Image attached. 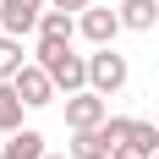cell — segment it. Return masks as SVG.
Returning <instances> with one entry per match:
<instances>
[{"mask_svg": "<svg viewBox=\"0 0 159 159\" xmlns=\"http://www.w3.org/2000/svg\"><path fill=\"white\" fill-rule=\"evenodd\" d=\"M110 121V99L93 93V88H82V93H66V126L71 132H93Z\"/></svg>", "mask_w": 159, "mask_h": 159, "instance_id": "3957f363", "label": "cell"}, {"mask_svg": "<svg viewBox=\"0 0 159 159\" xmlns=\"http://www.w3.org/2000/svg\"><path fill=\"white\" fill-rule=\"evenodd\" d=\"M33 61L55 77L61 93H82V88H88V55H71V39H39Z\"/></svg>", "mask_w": 159, "mask_h": 159, "instance_id": "6da1fadb", "label": "cell"}, {"mask_svg": "<svg viewBox=\"0 0 159 159\" xmlns=\"http://www.w3.org/2000/svg\"><path fill=\"white\" fill-rule=\"evenodd\" d=\"M110 159H154V154H143V148H132V143H121V148H115Z\"/></svg>", "mask_w": 159, "mask_h": 159, "instance_id": "2e32d148", "label": "cell"}, {"mask_svg": "<svg viewBox=\"0 0 159 159\" xmlns=\"http://www.w3.org/2000/svg\"><path fill=\"white\" fill-rule=\"evenodd\" d=\"M11 82H16V93L28 99V110H44V104H55V99H61L55 77H49V71H44L39 61H28V66H22V71H16Z\"/></svg>", "mask_w": 159, "mask_h": 159, "instance_id": "277c9868", "label": "cell"}, {"mask_svg": "<svg viewBox=\"0 0 159 159\" xmlns=\"http://www.w3.org/2000/svg\"><path fill=\"white\" fill-rule=\"evenodd\" d=\"M49 6H55V11H71V16H82L88 6H93V0H49Z\"/></svg>", "mask_w": 159, "mask_h": 159, "instance_id": "9a60e30c", "label": "cell"}, {"mask_svg": "<svg viewBox=\"0 0 159 159\" xmlns=\"http://www.w3.org/2000/svg\"><path fill=\"white\" fill-rule=\"evenodd\" d=\"M49 0H0V33H11V39H22V33L39 28V16H44Z\"/></svg>", "mask_w": 159, "mask_h": 159, "instance_id": "8992f818", "label": "cell"}, {"mask_svg": "<svg viewBox=\"0 0 159 159\" xmlns=\"http://www.w3.org/2000/svg\"><path fill=\"white\" fill-rule=\"evenodd\" d=\"M44 154H49V148H44V137H39L33 126L11 132V137H6V148H0V159H44Z\"/></svg>", "mask_w": 159, "mask_h": 159, "instance_id": "30bf717a", "label": "cell"}, {"mask_svg": "<svg viewBox=\"0 0 159 159\" xmlns=\"http://www.w3.org/2000/svg\"><path fill=\"white\" fill-rule=\"evenodd\" d=\"M132 148H143V154H159V121H132Z\"/></svg>", "mask_w": 159, "mask_h": 159, "instance_id": "4fadbf2b", "label": "cell"}, {"mask_svg": "<svg viewBox=\"0 0 159 159\" xmlns=\"http://www.w3.org/2000/svg\"><path fill=\"white\" fill-rule=\"evenodd\" d=\"M126 77H132V66H126V55H115V44H104V49L88 55V88H93V93H104V99L121 93Z\"/></svg>", "mask_w": 159, "mask_h": 159, "instance_id": "7a4b0ae2", "label": "cell"}, {"mask_svg": "<svg viewBox=\"0 0 159 159\" xmlns=\"http://www.w3.org/2000/svg\"><path fill=\"white\" fill-rule=\"evenodd\" d=\"M28 66V55H22V39H11V33H0V82H11L16 71Z\"/></svg>", "mask_w": 159, "mask_h": 159, "instance_id": "8fae6325", "label": "cell"}, {"mask_svg": "<svg viewBox=\"0 0 159 159\" xmlns=\"http://www.w3.org/2000/svg\"><path fill=\"white\" fill-rule=\"evenodd\" d=\"M132 121H137V115H110V121H104V137H110V143L121 148V143L132 137Z\"/></svg>", "mask_w": 159, "mask_h": 159, "instance_id": "5bb4252c", "label": "cell"}, {"mask_svg": "<svg viewBox=\"0 0 159 159\" xmlns=\"http://www.w3.org/2000/svg\"><path fill=\"white\" fill-rule=\"evenodd\" d=\"M77 33H82L93 49L115 44V33H121V11H110V6H88V11L77 16Z\"/></svg>", "mask_w": 159, "mask_h": 159, "instance_id": "5b68a950", "label": "cell"}, {"mask_svg": "<svg viewBox=\"0 0 159 159\" xmlns=\"http://www.w3.org/2000/svg\"><path fill=\"white\" fill-rule=\"evenodd\" d=\"M44 159H71V154H44Z\"/></svg>", "mask_w": 159, "mask_h": 159, "instance_id": "e0dca14e", "label": "cell"}, {"mask_svg": "<svg viewBox=\"0 0 159 159\" xmlns=\"http://www.w3.org/2000/svg\"><path fill=\"white\" fill-rule=\"evenodd\" d=\"M71 33H77V16L71 11H55V6H49V11L39 16V39H71Z\"/></svg>", "mask_w": 159, "mask_h": 159, "instance_id": "7c38bea8", "label": "cell"}, {"mask_svg": "<svg viewBox=\"0 0 159 159\" xmlns=\"http://www.w3.org/2000/svg\"><path fill=\"white\" fill-rule=\"evenodd\" d=\"M22 115H28V99L16 93V82H0V137L22 132Z\"/></svg>", "mask_w": 159, "mask_h": 159, "instance_id": "52a82bcc", "label": "cell"}, {"mask_svg": "<svg viewBox=\"0 0 159 159\" xmlns=\"http://www.w3.org/2000/svg\"><path fill=\"white\" fill-rule=\"evenodd\" d=\"M154 159H159V154H154Z\"/></svg>", "mask_w": 159, "mask_h": 159, "instance_id": "ac0fdd59", "label": "cell"}, {"mask_svg": "<svg viewBox=\"0 0 159 159\" xmlns=\"http://www.w3.org/2000/svg\"><path fill=\"white\" fill-rule=\"evenodd\" d=\"M71 159H110L115 154V143L104 137V126H93V132H71V148H66Z\"/></svg>", "mask_w": 159, "mask_h": 159, "instance_id": "ba28073f", "label": "cell"}, {"mask_svg": "<svg viewBox=\"0 0 159 159\" xmlns=\"http://www.w3.org/2000/svg\"><path fill=\"white\" fill-rule=\"evenodd\" d=\"M115 11H121V28H132V33H148V28L159 22V0H121Z\"/></svg>", "mask_w": 159, "mask_h": 159, "instance_id": "9c48e42d", "label": "cell"}]
</instances>
